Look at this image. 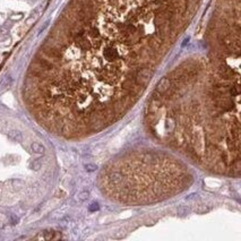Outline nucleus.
<instances>
[{
  "label": "nucleus",
  "instance_id": "15",
  "mask_svg": "<svg viewBox=\"0 0 241 241\" xmlns=\"http://www.w3.org/2000/svg\"><path fill=\"white\" fill-rule=\"evenodd\" d=\"M99 208H100L99 203H97V202H93V203L88 206V211H89V212H96V211H99Z\"/></svg>",
  "mask_w": 241,
  "mask_h": 241
},
{
  "label": "nucleus",
  "instance_id": "2",
  "mask_svg": "<svg viewBox=\"0 0 241 241\" xmlns=\"http://www.w3.org/2000/svg\"><path fill=\"white\" fill-rule=\"evenodd\" d=\"M121 53H122V50L114 47L113 44H106L104 47L103 56L109 62H112V63L119 62L121 58Z\"/></svg>",
  "mask_w": 241,
  "mask_h": 241
},
{
  "label": "nucleus",
  "instance_id": "1",
  "mask_svg": "<svg viewBox=\"0 0 241 241\" xmlns=\"http://www.w3.org/2000/svg\"><path fill=\"white\" fill-rule=\"evenodd\" d=\"M152 76H153V69L148 68V67L139 68L135 75V82L138 86L145 88V86L148 84V82L151 80Z\"/></svg>",
  "mask_w": 241,
  "mask_h": 241
},
{
  "label": "nucleus",
  "instance_id": "7",
  "mask_svg": "<svg viewBox=\"0 0 241 241\" xmlns=\"http://www.w3.org/2000/svg\"><path fill=\"white\" fill-rule=\"evenodd\" d=\"M8 136L14 142H17V143L23 142V135H22V132L19 130H10L8 132Z\"/></svg>",
  "mask_w": 241,
  "mask_h": 241
},
{
  "label": "nucleus",
  "instance_id": "4",
  "mask_svg": "<svg viewBox=\"0 0 241 241\" xmlns=\"http://www.w3.org/2000/svg\"><path fill=\"white\" fill-rule=\"evenodd\" d=\"M217 74L220 75V77L222 79H225V80H230L233 76L232 69L228 65H220L217 68Z\"/></svg>",
  "mask_w": 241,
  "mask_h": 241
},
{
  "label": "nucleus",
  "instance_id": "19",
  "mask_svg": "<svg viewBox=\"0 0 241 241\" xmlns=\"http://www.w3.org/2000/svg\"><path fill=\"white\" fill-rule=\"evenodd\" d=\"M11 220H13V224H16L18 222V218L16 216H11Z\"/></svg>",
  "mask_w": 241,
  "mask_h": 241
},
{
  "label": "nucleus",
  "instance_id": "20",
  "mask_svg": "<svg viewBox=\"0 0 241 241\" xmlns=\"http://www.w3.org/2000/svg\"><path fill=\"white\" fill-rule=\"evenodd\" d=\"M170 1H172V0H170Z\"/></svg>",
  "mask_w": 241,
  "mask_h": 241
},
{
  "label": "nucleus",
  "instance_id": "5",
  "mask_svg": "<svg viewBox=\"0 0 241 241\" xmlns=\"http://www.w3.org/2000/svg\"><path fill=\"white\" fill-rule=\"evenodd\" d=\"M136 82H135V78H125L123 82L121 83V86H122V89L125 91H132L135 86H136Z\"/></svg>",
  "mask_w": 241,
  "mask_h": 241
},
{
  "label": "nucleus",
  "instance_id": "14",
  "mask_svg": "<svg viewBox=\"0 0 241 241\" xmlns=\"http://www.w3.org/2000/svg\"><path fill=\"white\" fill-rule=\"evenodd\" d=\"M84 168H85V170H86L87 172H93V171H95V170L97 169V166H96L95 164H92V163L85 164Z\"/></svg>",
  "mask_w": 241,
  "mask_h": 241
},
{
  "label": "nucleus",
  "instance_id": "10",
  "mask_svg": "<svg viewBox=\"0 0 241 241\" xmlns=\"http://www.w3.org/2000/svg\"><path fill=\"white\" fill-rule=\"evenodd\" d=\"M88 197H89V191H87V190H84V191L78 194V200H80V202H85L88 199Z\"/></svg>",
  "mask_w": 241,
  "mask_h": 241
},
{
  "label": "nucleus",
  "instance_id": "3",
  "mask_svg": "<svg viewBox=\"0 0 241 241\" xmlns=\"http://www.w3.org/2000/svg\"><path fill=\"white\" fill-rule=\"evenodd\" d=\"M171 87H172V80H171L169 77H163L159 83H157L155 92L159 93V94L162 96V95L165 94Z\"/></svg>",
  "mask_w": 241,
  "mask_h": 241
},
{
  "label": "nucleus",
  "instance_id": "17",
  "mask_svg": "<svg viewBox=\"0 0 241 241\" xmlns=\"http://www.w3.org/2000/svg\"><path fill=\"white\" fill-rule=\"evenodd\" d=\"M209 209H211L209 207H206V206H204V205H200L199 208L196 209V212H197V213H200V214H204V213H207Z\"/></svg>",
  "mask_w": 241,
  "mask_h": 241
},
{
  "label": "nucleus",
  "instance_id": "18",
  "mask_svg": "<svg viewBox=\"0 0 241 241\" xmlns=\"http://www.w3.org/2000/svg\"><path fill=\"white\" fill-rule=\"evenodd\" d=\"M197 194H196V192H192V194H190L189 196H187V197H186V199H187V200H191V199H195V198H197Z\"/></svg>",
  "mask_w": 241,
  "mask_h": 241
},
{
  "label": "nucleus",
  "instance_id": "11",
  "mask_svg": "<svg viewBox=\"0 0 241 241\" xmlns=\"http://www.w3.org/2000/svg\"><path fill=\"white\" fill-rule=\"evenodd\" d=\"M180 181L183 186H187V187H188L190 183L192 182V178H191L190 175H183V177L180 179Z\"/></svg>",
  "mask_w": 241,
  "mask_h": 241
},
{
  "label": "nucleus",
  "instance_id": "6",
  "mask_svg": "<svg viewBox=\"0 0 241 241\" xmlns=\"http://www.w3.org/2000/svg\"><path fill=\"white\" fill-rule=\"evenodd\" d=\"M123 180V175L121 174L120 172H112L110 175H109V181L111 185H114V186H118L120 185L121 182Z\"/></svg>",
  "mask_w": 241,
  "mask_h": 241
},
{
  "label": "nucleus",
  "instance_id": "13",
  "mask_svg": "<svg viewBox=\"0 0 241 241\" xmlns=\"http://www.w3.org/2000/svg\"><path fill=\"white\" fill-rule=\"evenodd\" d=\"M153 154H151V153H145V154H143V156H142V159H143V162H145V163H148V162H151L152 160H153Z\"/></svg>",
  "mask_w": 241,
  "mask_h": 241
},
{
  "label": "nucleus",
  "instance_id": "9",
  "mask_svg": "<svg viewBox=\"0 0 241 241\" xmlns=\"http://www.w3.org/2000/svg\"><path fill=\"white\" fill-rule=\"evenodd\" d=\"M190 212V209L188 208L187 206H183V205H181V206L178 207V209H177V213L179 214L180 216H186L188 215Z\"/></svg>",
  "mask_w": 241,
  "mask_h": 241
},
{
  "label": "nucleus",
  "instance_id": "16",
  "mask_svg": "<svg viewBox=\"0 0 241 241\" xmlns=\"http://www.w3.org/2000/svg\"><path fill=\"white\" fill-rule=\"evenodd\" d=\"M41 165H42V163H41L40 160H35L34 162L31 164V166H32L33 170H39V169H41Z\"/></svg>",
  "mask_w": 241,
  "mask_h": 241
},
{
  "label": "nucleus",
  "instance_id": "12",
  "mask_svg": "<svg viewBox=\"0 0 241 241\" xmlns=\"http://www.w3.org/2000/svg\"><path fill=\"white\" fill-rule=\"evenodd\" d=\"M229 93L232 95L233 97H234V96H238V95H239V86L237 85V86L229 87Z\"/></svg>",
  "mask_w": 241,
  "mask_h": 241
},
{
  "label": "nucleus",
  "instance_id": "8",
  "mask_svg": "<svg viewBox=\"0 0 241 241\" xmlns=\"http://www.w3.org/2000/svg\"><path fill=\"white\" fill-rule=\"evenodd\" d=\"M31 149L35 154H44V152H45V148H44L43 145L40 144V143H36V142L31 145Z\"/></svg>",
  "mask_w": 241,
  "mask_h": 241
}]
</instances>
